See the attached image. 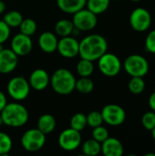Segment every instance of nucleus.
Wrapping results in <instances>:
<instances>
[{"label": "nucleus", "mask_w": 155, "mask_h": 156, "mask_svg": "<svg viewBox=\"0 0 155 156\" xmlns=\"http://www.w3.org/2000/svg\"><path fill=\"white\" fill-rule=\"evenodd\" d=\"M107 49L108 42L106 38L98 34H91L79 42V55L81 58L95 61L106 53Z\"/></svg>", "instance_id": "1"}, {"label": "nucleus", "mask_w": 155, "mask_h": 156, "mask_svg": "<svg viewBox=\"0 0 155 156\" xmlns=\"http://www.w3.org/2000/svg\"><path fill=\"white\" fill-rule=\"evenodd\" d=\"M0 115L3 123L12 128L24 126L29 117L26 108L18 102L6 103Z\"/></svg>", "instance_id": "2"}, {"label": "nucleus", "mask_w": 155, "mask_h": 156, "mask_svg": "<svg viewBox=\"0 0 155 156\" xmlns=\"http://www.w3.org/2000/svg\"><path fill=\"white\" fill-rule=\"evenodd\" d=\"M76 78L67 69H58L50 78V83L53 90L59 95H69L75 90Z\"/></svg>", "instance_id": "3"}, {"label": "nucleus", "mask_w": 155, "mask_h": 156, "mask_svg": "<svg viewBox=\"0 0 155 156\" xmlns=\"http://www.w3.org/2000/svg\"><path fill=\"white\" fill-rule=\"evenodd\" d=\"M123 69L131 77L143 78L149 72V63L143 56L132 54L124 60Z\"/></svg>", "instance_id": "4"}, {"label": "nucleus", "mask_w": 155, "mask_h": 156, "mask_svg": "<svg viewBox=\"0 0 155 156\" xmlns=\"http://www.w3.org/2000/svg\"><path fill=\"white\" fill-rule=\"evenodd\" d=\"M46 144V134L37 129H29L21 137L23 148L30 153L37 152L43 148Z\"/></svg>", "instance_id": "5"}, {"label": "nucleus", "mask_w": 155, "mask_h": 156, "mask_svg": "<svg viewBox=\"0 0 155 156\" xmlns=\"http://www.w3.org/2000/svg\"><path fill=\"white\" fill-rule=\"evenodd\" d=\"M7 92L16 101H21L27 98L30 92V85L25 78L17 76L12 78L7 83Z\"/></svg>", "instance_id": "6"}, {"label": "nucleus", "mask_w": 155, "mask_h": 156, "mask_svg": "<svg viewBox=\"0 0 155 156\" xmlns=\"http://www.w3.org/2000/svg\"><path fill=\"white\" fill-rule=\"evenodd\" d=\"M98 67L104 76L111 78L120 73L122 69V62L115 54L106 52L98 59Z\"/></svg>", "instance_id": "7"}, {"label": "nucleus", "mask_w": 155, "mask_h": 156, "mask_svg": "<svg viewBox=\"0 0 155 156\" xmlns=\"http://www.w3.org/2000/svg\"><path fill=\"white\" fill-rule=\"evenodd\" d=\"M73 25L79 31H90L92 30L98 23L97 15L87 9H80L73 14L72 18Z\"/></svg>", "instance_id": "8"}, {"label": "nucleus", "mask_w": 155, "mask_h": 156, "mask_svg": "<svg viewBox=\"0 0 155 156\" xmlns=\"http://www.w3.org/2000/svg\"><path fill=\"white\" fill-rule=\"evenodd\" d=\"M103 122L111 126H119L125 122L126 112L124 109L117 104H108L101 110Z\"/></svg>", "instance_id": "9"}, {"label": "nucleus", "mask_w": 155, "mask_h": 156, "mask_svg": "<svg viewBox=\"0 0 155 156\" xmlns=\"http://www.w3.org/2000/svg\"><path fill=\"white\" fill-rule=\"evenodd\" d=\"M130 24L131 27L137 32L146 31L152 24L151 13L143 7L135 8L131 13Z\"/></svg>", "instance_id": "10"}, {"label": "nucleus", "mask_w": 155, "mask_h": 156, "mask_svg": "<svg viewBox=\"0 0 155 156\" xmlns=\"http://www.w3.org/2000/svg\"><path fill=\"white\" fill-rule=\"evenodd\" d=\"M81 134L72 128H69L61 132L58 136V145L60 148L67 152L77 150L81 144Z\"/></svg>", "instance_id": "11"}, {"label": "nucleus", "mask_w": 155, "mask_h": 156, "mask_svg": "<svg viewBox=\"0 0 155 156\" xmlns=\"http://www.w3.org/2000/svg\"><path fill=\"white\" fill-rule=\"evenodd\" d=\"M57 50L58 53L67 58H72L79 55V42L73 37H63L58 40Z\"/></svg>", "instance_id": "12"}, {"label": "nucleus", "mask_w": 155, "mask_h": 156, "mask_svg": "<svg viewBox=\"0 0 155 156\" xmlns=\"http://www.w3.org/2000/svg\"><path fill=\"white\" fill-rule=\"evenodd\" d=\"M33 48V42L29 36L22 33L16 34L11 40V49L18 56L24 57L28 55Z\"/></svg>", "instance_id": "13"}, {"label": "nucleus", "mask_w": 155, "mask_h": 156, "mask_svg": "<svg viewBox=\"0 0 155 156\" xmlns=\"http://www.w3.org/2000/svg\"><path fill=\"white\" fill-rule=\"evenodd\" d=\"M18 63V56L10 48L0 51V73L8 74L15 70Z\"/></svg>", "instance_id": "14"}, {"label": "nucleus", "mask_w": 155, "mask_h": 156, "mask_svg": "<svg viewBox=\"0 0 155 156\" xmlns=\"http://www.w3.org/2000/svg\"><path fill=\"white\" fill-rule=\"evenodd\" d=\"M30 88L35 90H43L50 83L48 73L43 69H37L32 71L28 80Z\"/></svg>", "instance_id": "15"}, {"label": "nucleus", "mask_w": 155, "mask_h": 156, "mask_svg": "<svg viewBox=\"0 0 155 156\" xmlns=\"http://www.w3.org/2000/svg\"><path fill=\"white\" fill-rule=\"evenodd\" d=\"M101 153L105 156H122L124 149L122 144L118 139L108 137L101 143Z\"/></svg>", "instance_id": "16"}, {"label": "nucleus", "mask_w": 155, "mask_h": 156, "mask_svg": "<svg viewBox=\"0 0 155 156\" xmlns=\"http://www.w3.org/2000/svg\"><path fill=\"white\" fill-rule=\"evenodd\" d=\"M58 39L52 32H43L38 37V45L45 53H53L57 50Z\"/></svg>", "instance_id": "17"}, {"label": "nucleus", "mask_w": 155, "mask_h": 156, "mask_svg": "<svg viewBox=\"0 0 155 156\" xmlns=\"http://www.w3.org/2000/svg\"><path fill=\"white\" fill-rule=\"evenodd\" d=\"M87 0H57L58 8L67 14H74L84 8Z\"/></svg>", "instance_id": "18"}, {"label": "nucleus", "mask_w": 155, "mask_h": 156, "mask_svg": "<svg viewBox=\"0 0 155 156\" xmlns=\"http://www.w3.org/2000/svg\"><path fill=\"white\" fill-rule=\"evenodd\" d=\"M56 124L57 122L54 116L48 113L41 115L37 120V129L46 135L55 130Z\"/></svg>", "instance_id": "19"}, {"label": "nucleus", "mask_w": 155, "mask_h": 156, "mask_svg": "<svg viewBox=\"0 0 155 156\" xmlns=\"http://www.w3.org/2000/svg\"><path fill=\"white\" fill-rule=\"evenodd\" d=\"M74 29V25L72 20L69 19H60L55 25V32L58 36L63 37L70 36Z\"/></svg>", "instance_id": "20"}, {"label": "nucleus", "mask_w": 155, "mask_h": 156, "mask_svg": "<svg viewBox=\"0 0 155 156\" xmlns=\"http://www.w3.org/2000/svg\"><path fill=\"white\" fill-rule=\"evenodd\" d=\"M81 151L85 155H98L101 152V144L97 142L93 138L89 139L83 143V144L81 146Z\"/></svg>", "instance_id": "21"}, {"label": "nucleus", "mask_w": 155, "mask_h": 156, "mask_svg": "<svg viewBox=\"0 0 155 156\" xmlns=\"http://www.w3.org/2000/svg\"><path fill=\"white\" fill-rule=\"evenodd\" d=\"M111 0H87V8L94 13L95 15H100L104 13L110 5Z\"/></svg>", "instance_id": "22"}, {"label": "nucleus", "mask_w": 155, "mask_h": 156, "mask_svg": "<svg viewBox=\"0 0 155 156\" xmlns=\"http://www.w3.org/2000/svg\"><path fill=\"white\" fill-rule=\"evenodd\" d=\"M75 90H77L79 93L89 94L94 90V83L90 77H80L79 80H76Z\"/></svg>", "instance_id": "23"}, {"label": "nucleus", "mask_w": 155, "mask_h": 156, "mask_svg": "<svg viewBox=\"0 0 155 156\" xmlns=\"http://www.w3.org/2000/svg\"><path fill=\"white\" fill-rule=\"evenodd\" d=\"M76 69H77V73L80 77H90L94 71L93 61H90V60H88L85 58H81L78 62Z\"/></svg>", "instance_id": "24"}, {"label": "nucleus", "mask_w": 155, "mask_h": 156, "mask_svg": "<svg viewBox=\"0 0 155 156\" xmlns=\"http://www.w3.org/2000/svg\"><path fill=\"white\" fill-rule=\"evenodd\" d=\"M23 16L20 12L16 10H12L6 13L4 16V21L6 25L10 27H17L20 26L21 22L23 21Z\"/></svg>", "instance_id": "25"}, {"label": "nucleus", "mask_w": 155, "mask_h": 156, "mask_svg": "<svg viewBox=\"0 0 155 156\" xmlns=\"http://www.w3.org/2000/svg\"><path fill=\"white\" fill-rule=\"evenodd\" d=\"M69 124H70V128L78 132H81L87 126V117L84 113L78 112L71 117Z\"/></svg>", "instance_id": "26"}, {"label": "nucleus", "mask_w": 155, "mask_h": 156, "mask_svg": "<svg viewBox=\"0 0 155 156\" xmlns=\"http://www.w3.org/2000/svg\"><path fill=\"white\" fill-rule=\"evenodd\" d=\"M129 90L133 94H141L145 89V81L143 77H132L128 84Z\"/></svg>", "instance_id": "27"}, {"label": "nucleus", "mask_w": 155, "mask_h": 156, "mask_svg": "<svg viewBox=\"0 0 155 156\" xmlns=\"http://www.w3.org/2000/svg\"><path fill=\"white\" fill-rule=\"evenodd\" d=\"M18 27L20 29V33L31 37L32 35L36 33L37 26L35 20L31 18H26V19H23V21L21 22Z\"/></svg>", "instance_id": "28"}, {"label": "nucleus", "mask_w": 155, "mask_h": 156, "mask_svg": "<svg viewBox=\"0 0 155 156\" xmlns=\"http://www.w3.org/2000/svg\"><path fill=\"white\" fill-rule=\"evenodd\" d=\"M12 139L5 133L0 132V155H5L12 150Z\"/></svg>", "instance_id": "29"}, {"label": "nucleus", "mask_w": 155, "mask_h": 156, "mask_svg": "<svg viewBox=\"0 0 155 156\" xmlns=\"http://www.w3.org/2000/svg\"><path fill=\"white\" fill-rule=\"evenodd\" d=\"M86 117H87V125H89L91 128L100 126L103 122L101 112L98 111L90 112L88 115H86Z\"/></svg>", "instance_id": "30"}, {"label": "nucleus", "mask_w": 155, "mask_h": 156, "mask_svg": "<svg viewBox=\"0 0 155 156\" xmlns=\"http://www.w3.org/2000/svg\"><path fill=\"white\" fill-rule=\"evenodd\" d=\"M108 137H109V132L102 125H100V126H97V127H94L93 128V131H92V138L94 140H96L97 142H99V143L101 144Z\"/></svg>", "instance_id": "31"}, {"label": "nucleus", "mask_w": 155, "mask_h": 156, "mask_svg": "<svg viewBox=\"0 0 155 156\" xmlns=\"http://www.w3.org/2000/svg\"><path fill=\"white\" fill-rule=\"evenodd\" d=\"M142 123L146 130L152 131L155 127V112H145L142 117Z\"/></svg>", "instance_id": "32"}, {"label": "nucleus", "mask_w": 155, "mask_h": 156, "mask_svg": "<svg viewBox=\"0 0 155 156\" xmlns=\"http://www.w3.org/2000/svg\"><path fill=\"white\" fill-rule=\"evenodd\" d=\"M145 48L148 52L155 54V29L147 35L145 39Z\"/></svg>", "instance_id": "33"}, {"label": "nucleus", "mask_w": 155, "mask_h": 156, "mask_svg": "<svg viewBox=\"0 0 155 156\" xmlns=\"http://www.w3.org/2000/svg\"><path fill=\"white\" fill-rule=\"evenodd\" d=\"M10 36V27L4 20H0V44H4Z\"/></svg>", "instance_id": "34"}, {"label": "nucleus", "mask_w": 155, "mask_h": 156, "mask_svg": "<svg viewBox=\"0 0 155 156\" xmlns=\"http://www.w3.org/2000/svg\"><path fill=\"white\" fill-rule=\"evenodd\" d=\"M7 103V100H6V97L5 95L0 90V112H2V110L5 108V106L6 105Z\"/></svg>", "instance_id": "35"}, {"label": "nucleus", "mask_w": 155, "mask_h": 156, "mask_svg": "<svg viewBox=\"0 0 155 156\" xmlns=\"http://www.w3.org/2000/svg\"><path fill=\"white\" fill-rule=\"evenodd\" d=\"M149 106L151 108L152 111L155 112V91L151 94V96L149 97V101H148Z\"/></svg>", "instance_id": "36"}, {"label": "nucleus", "mask_w": 155, "mask_h": 156, "mask_svg": "<svg viewBox=\"0 0 155 156\" xmlns=\"http://www.w3.org/2000/svg\"><path fill=\"white\" fill-rule=\"evenodd\" d=\"M5 10V3L2 0H0V15L2 13H4Z\"/></svg>", "instance_id": "37"}, {"label": "nucleus", "mask_w": 155, "mask_h": 156, "mask_svg": "<svg viewBox=\"0 0 155 156\" xmlns=\"http://www.w3.org/2000/svg\"><path fill=\"white\" fill-rule=\"evenodd\" d=\"M152 134H153V138L154 139V141H155V127L152 130Z\"/></svg>", "instance_id": "38"}, {"label": "nucleus", "mask_w": 155, "mask_h": 156, "mask_svg": "<svg viewBox=\"0 0 155 156\" xmlns=\"http://www.w3.org/2000/svg\"><path fill=\"white\" fill-rule=\"evenodd\" d=\"M145 156H155V154H153V153H151V154H146Z\"/></svg>", "instance_id": "39"}, {"label": "nucleus", "mask_w": 155, "mask_h": 156, "mask_svg": "<svg viewBox=\"0 0 155 156\" xmlns=\"http://www.w3.org/2000/svg\"><path fill=\"white\" fill-rule=\"evenodd\" d=\"M3 124V122H2V119H1V115H0V127H1V125Z\"/></svg>", "instance_id": "40"}, {"label": "nucleus", "mask_w": 155, "mask_h": 156, "mask_svg": "<svg viewBox=\"0 0 155 156\" xmlns=\"http://www.w3.org/2000/svg\"><path fill=\"white\" fill-rule=\"evenodd\" d=\"M3 48H3V44H0V51H1Z\"/></svg>", "instance_id": "41"}, {"label": "nucleus", "mask_w": 155, "mask_h": 156, "mask_svg": "<svg viewBox=\"0 0 155 156\" xmlns=\"http://www.w3.org/2000/svg\"><path fill=\"white\" fill-rule=\"evenodd\" d=\"M131 1H133V2H138V1H141V0H131Z\"/></svg>", "instance_id": "42"}, {"label": "nucleus", "mask_w": 155, "mask_h": 156, "mask_svg": "<svg viewBox=\"0 0 155 156\" xmlns=\"http://www.w3.org/2000/svg\"><path fill=\"white\" fill-rule=\"evenodd\" d=\"M115 1H117V0H115Z\"/></svg>", "instance_id": "43"}]
</instances>
